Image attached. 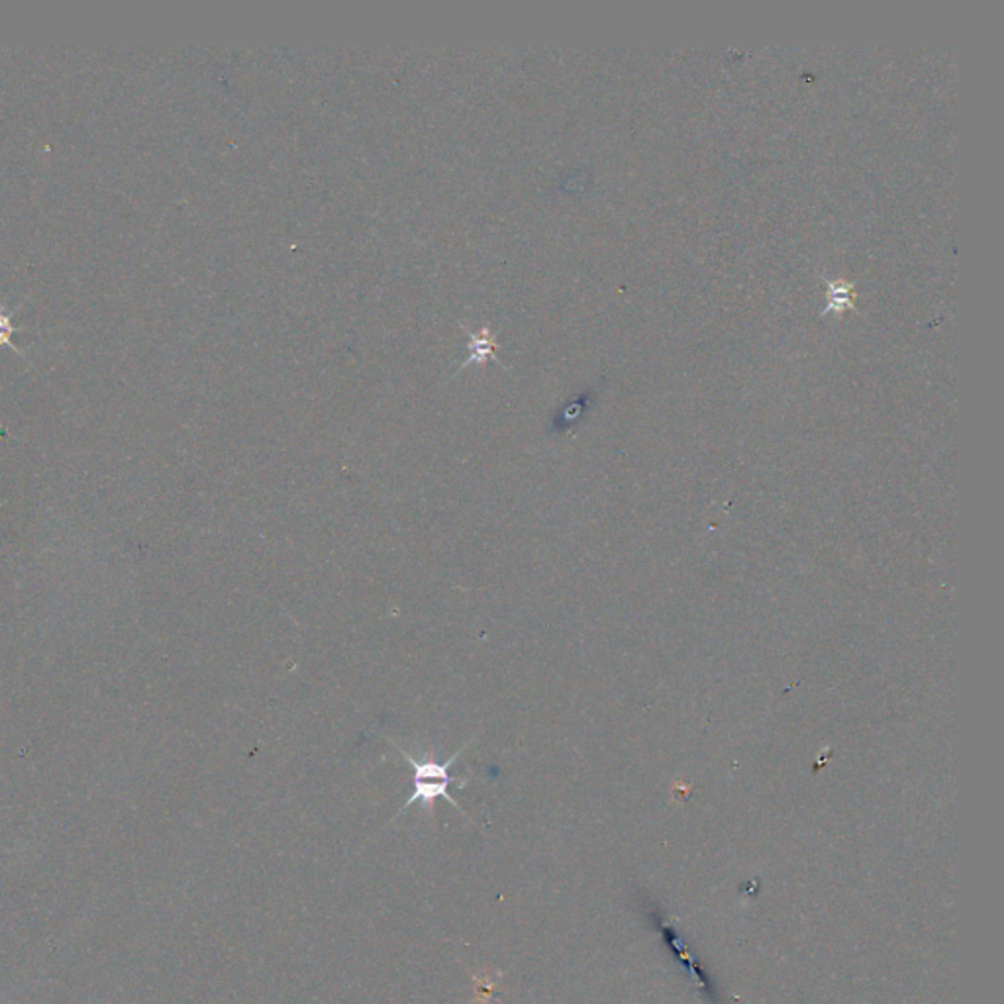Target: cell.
I'll list each match as a JSON object with an SVG mask.
<instances>
[{"mask_svg":"<svg viewBox=\"0 0 1004 1004\" xmlns=\"http://www.w3.org/2000/svg\"><path fill=\"white\" fill-rule=\"evenodd\" d=\"M473 739H469L463 748L457 749L448 761H440V759L436 758V749H428V751H424V756L414 758L406 749L401 748L399 744H394L393 739H391L394 748L401 751V756L406 759V763L413 768V793H411V797L406 798V803L399 810L396 817H401L404 810H408L416 803L423 805L424 812L428 817H432L433 805H436L438 798L448 800L453 808H457L460 812H463V808L457 805V800L450 795V785L463 788L469 783V779L452 778L450 769L455 766V761L460 759L463 751L472 746ZM463 817H465V812H463Z\"/></svg>","mask_w":1004,"mask_h":1004,"instance_id":"obj_1","label":"cell"},{"mask_svg":"<svg viewBox=\"0 0 1004 1004\" xmlns=\"http://www.w3.org/2000/svg\"><path fill=\"white\" fill-rule=\"evenodd\" d=\"M16 332V328L12 326V316L4 310V306L0 305V345H11L12 350L21 352L19 347H14L11 342V335Z\"/></svg>","mask_w":1004,"mask_h":1004,"instance_id":"obj_2","label":"cell"}]
</instances>
